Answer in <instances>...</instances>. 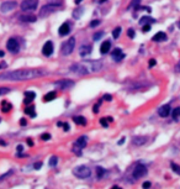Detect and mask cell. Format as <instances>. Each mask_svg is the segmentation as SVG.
<instances>
[{
	"mask_svg": "<svg viewBox=\"0 0 180 189\" xmlns=\"http://www.w3.org/2000/svg\"><path fill=\"white\" fill-rule=\"evenodd\" d=\"M11 92V89L8 87H0V95H4V94H8Z\"/></svg>",
	"mask_w": 180,
	"mask_h": 189,
	"instance_id": "e575fe53",
	"label": "cell"
},
{
	"mask_svg": "<svg viewBox=\"0 0 180 189\" xmlns=\"http://www.w3.org/2000/svg\"><path fill=\"white\" fill-rule=\"evenodd\" d=\"M17 1H15V0H9V1H4L1 5H0V11H1L3 14H8L12 10H15L17 8Z\"/></svg>",
	"mask_w": 180,
	"mask_h": 189,
	"instance_id": "30bf717a",
	"label": "cell"
},
{
	"mask_svg": "<svg viewBox=\"0 0 180 189\" xmlns=\"http://www.w3.org/2000/svg\"><path fill=\"white\" fill-rule=\"evenodd\" d=\"M69 32H71V24H69L68 21H67V22H63V24L59 26V29H58L59 36H62V37H63V36H67Z\"/></svg>",
	"mask_w": 180,
	"mask_h": 189,
	"instance_id": "e0dca14e",
	"label": "cell"
},
{
	"mask_svg": "<svg viewBox=\"0 0 180 189\" xmlns=\"http://www.w3.org/2000/svg\"><path fill=\"white\" fill-rule=\"evenodd\" d=\"M0 122H1V119H0Z\"/></svg>",
	"mask_w": 180,
	"mask_h": 189,
	"instance_id": "be15d7a7",
	"label": "cell"
},
{
	"mask_svg": "<svg viewBox=\"0 0 180 189\" xmlns=\"http://www.w3.org/2000/svg\"><path fill=\"white\" fill-rule=\"evenodd\" d=\"M91 51H93V46H91V45L85 43V45H81V46L79 47V54H80V57H86L88 54L91 53Z\"/></svg>",
	"mask_w": 180,
	"mask_h": 189,
	"instance_id": "2e32d148",
	"label": "cell"
},
{
	"mask_svg": "<svg viewBox=\"0 0 180 189\" xmlns=\"http://www.w3.org/2000/svg\"><path fill=\"white\" fill-rule=\"evenodd\" d=\"M170 167H171V169L174 171L176 174H179V176H180V166H178V164L174 163V162H171V163H170Z\"/></svg>",
	"mask_w": 180,
	"mask_h": 189,
	"instance_id": "836d02e7",
	"label": "cell"
},
{
	"mask_svg": "<svg viewBox=\"0 0 180 189\" xmlns=\"http://www.w3.org/2000/svg\"><path fill=\"white\" fill-rule=\"evenodd\" d=\"M156 66V59H149V67H154Z\"/></svg>",
	"mask_w": 180,
	"mask_h": 189,
	"instance_id": "bcb514c9",
	"label": "cell"
},
{
	"mask_svg": "<svg viewBox=\"0 0 180 189\" xmlns=\"http://www.w3.org/2000/svg\"><path fill=\"white\" fill-rule=\"evenodd\" d=\"M111 46H112V43L109 40L107 41H104L100 45V53L101 54H107L110 51H111Z\"/></svg>",
	"mask_w": 180,
	"mask_h": 189,
	"instance_id": "ac0fdd59",
	"label": "cell"
},
{
	"mask_svg": "<svg viewBox=\"0 0 180 189\" xmlns=\"http://www.w3.org/2000/svg\"><path fill=\"white\" fill-rule=\"evenodd\" d=\"M147 137L146 136H137V137H133L132 138V142L133 145H137V146H141V145H144L147 142Z\"/></svg>",
	"mask_w": 180,
	"mask_h": 189,
	"instance_id": "603a6c76",
	"label": "cell"
},
{
	"mask_svg": "<svg viewBox=\"0 0 180 189\" xmlns=\"http://www.w3.org/2000/svg\"><path fill=\"white\" fill-rule=\"evenodd\" d=\"M123 142H125V137H122V138L120 140V141H119V145H122Z\"/></svg>",
	"mask_w": 180,
	"mask_h": 189,
	"instance_id": "11a10c76",
	"label": "cell"
},
{
	"mask_svg": "<svg viewBox=\"0 0 180 189\" xmlns=\"http://www.w3.org/2000/svg\"><path fill=\"white\" fill-rule=\"evenodd\" d=\"M101 103V101H100ZM100 103L99 104H95L94 105V108H93V111H94V113L96 114V113H98V111H99V108H100Z\"/></svg>",
	"mask_w": 180,
	"mask_h": 189,
	"instance_id": "60d3db41",
	"label": "cell"
},
{
	"mask_svg": "<svg viewBox=\"0 0 180 189\" xmlns=\"http://www.w3.org/2000/svg\"><path fill=\"white\" fill-rule=\"evenodd\" d=\"M54 85H56L58 89H69L74 87V80H71V79H62V80H57L56 83H54Z\"/></svg>",
	"mask_w": 180,
	"mask_h": 189,
	"instance_id": "7c38bea8",
	"label": "cell"
},
{
	"mask_svg": "<svg viewBox=\"0 0 180 189\" xmlns=\"http://www.w3.org/2000/svg\"><path fill=\"white\" fill-rule=\"evenodd\" d=\"M156 22V19H153L152 16L149 15H144L140 19V25L141 26H144V25H152V24H154Z\"/></svg>",
	"mask_w": 180,
	"mask_h": 189,
	"instance_id": "d6986e66",
	"label": "cell"
},
{
	"mask_svg": "<svg viewBox=\"0 0 180 189\" xmlns=\"http://www.w3.org/2000/svg\"><path fill=\"white\" fill-rule=\"evenodd\" d=\"M73 174L77 178L85 179V178H89L91 176V171H90V168L86 166H78L73 169Z\"/></svg>",
	"mask_w": 180,
	"mask_h": 189,
	"instance_id": "277c9868",
	"label": "cell"
},
{
	"mask_svg": "<svg viewBox=\"0 0 180 189\" xmlns=\"http://www.w3.org/2000/svg\"><path fill=\"white\" fill-rule=\"evenodd\" d=\"M121 27L120 26H117V27H115L114 29V31H112V37L114 38H119L120 37V35H121Z\"/></svg>",
	"mask_w": 180,
	"mask_h": 189,
	"instance_id": "4dcf8cb0",
	"label": "cell"
},
{
	"mask_svg": "<svg viewBox=\"0 0 180 189\" xmlns=\"http://www.w3.org/2000/svg\"><path fill=\"white\" fill-rule=\"evenodd\" d=\"M25 114L29 115V116H31V117H36V111H35V106H33L32 104L29 105V108H26Z\"/></svg>",
	"mask_w": 180,
	"mask_h": 189,
	"instance_id": "484cf974",
	"label": "cell"
},
{
	"mask_svg": "<svg viewBox=\"0 0 180 189\" xmlns=\"http://www.w3.org/2000/svg\"><path fill=\"white\" fill-rule=\"evenodd\" d=\"M57 163H58V157H57V156H52V157L50 158V166H51V167H56Z\"/></svg>",
	"mask_w": 180,
	"mask_h": 189,
	"instance_id": "d6a6232c",
	"label": "cell"
},
{
	"mask_svg": "<svg viewBox=\"0 0 180 189\" xmlns=\"http://www.w3.org/2000/svg\"><path fill=\"white\" fill-rule=\"evenodd\" d=\"M83 12H84V9H83L81 6H79L78 9H75V10L73 11V17H74V19H80L81 15H83Z\"/></svg>",
	"mask_w": 180,
	"mask_h": 189,
	"instance_id": "83f0119b",
	"label": "cell"
},
{
	"mask_svg": "<svg viewBox=\"0 0 180 189\" xmlns=\"http://www.w3.org/2000/svg\"><path fill=\"white\" fill-rule=\"evenodd\" d=\"M47 74L43 69H36V68H31V69H16V71L8 72L0 75L1 80H12V82H17V80H31L35 78H40Z\"/></svg>",
	"mask_w": 180,
	"mask_h": 189,
	"instance_id": "6da1fadb",
	"label": "cell"
},
{
	"mask_svg": "<svg viewBox=\"0 0 180 189\" xmlns=\"http://www.w3.org/2000/svg\"><path fill=\"white\" fill-rule=\"evenodd\" d=\"M102 36H104V32H102V31H100V32H96V33L94 35L93 40H94V41H98V40H100Z\"/></svg>",
	"mask_w": 180,
	"mask_h": 189,
	"instance_id": "d590c367",
	"label": "cell"
},
{
	"mask_svg": "<svg viewBox=\"0 0 180 189\" xmlns=\"http://www.w3.org/2000/svg\"><path fill=\"white\" fill-rule=\"evenodd\" d=\"M127 35H128L130 38H133L135 37V30L133 29H128L127 30Z\"/></svg>",
	"mask_w": 180,
	"mask_h": 189,
	"instance_id": "f35d334b",
	"label": "cell"
},
{
	"mask_svg": "<svg viewBox=\"0 0 180 189\" xmlns=\"http://www.w3.org/2000/svg\"><path fill=\"white\" fill-rule=\"evenodd\" d=\"M50 138H51V135L48 132H45V134L41 135V140H43V141H48Z\"/></svg>",
	"mask_w": 180,
	"mask_h": 189,
	"instance_id": "74e56055",
	"label": "cell"
},
{
	"mask_svg": "<svg viewBox=\"0 0 180 189\" xmlns=\"http://www.w3.org/2000/svg\"><path fill=\"white\" fill-rule=\"evenodd\" d=\"M57 98V93L56 92H50L48 94H46L45 96H43V100L45 101H52V100H54Z\"/></svg>",
	"mask_w": 180,
	"mask_h": 189,
	"instance_id": "4316f807",
	"label": "cell"
},
{
	"mask_svg": "<svg viewBox=\"0 0 180 189\" xmlns=\"http://www.w3.org/2000/svg\"><path fill=\"white\" fill-rule=\"evenodd\" d=\"M71 72L77 74V75H86L89 74L86 67L84 66V63L83 62H79V63H73L71 66Z\"/></svg>",
	"mask_w": 180,
	"mask_h": 189,
	"instance_id": "ba28073f",
	"label": "cell"
},
{
	"mask_svg": "<svg viewBox=\"0 0 180 189\" xmlns=\"http://www.w3.org/2000/svg\"><path fill=\"white\" fill-rule=\"evenodd\" d=\"M63 129H64V131H68V130H69V125H68V122H64V124H63Z\"/></svg>",
	"mask_w": 180,
	"mask_h": 189,
	"instance_id": "681fc988",
	"label": "cell"
},
{
	"mask_svg": "<svg viewBox=\"0 0 180 189\" xmlns=\"http://www.w3.org/2000/svg\"><path fill=\"white\" fill-rule=\"evenodd\" d=\"M150 30V25H144V26H142V31L143 32H147V31H149Z\"/></svg>",
	"mask_w": 180,
	"mask_h": 189,
	"instance_id": "b9f144b4",
	"label": "cell"
},
{
	"mask_svg": "<svg viewBox=\"0 0 180 189\" xmlns=\"http://www.w3.org/2000/svg\"><path fill=\"white\" fill-rule=\"evenodd\" d=\"M11 174H12V171H9L8 173H5V174H4V176H1V177H0V182H1L3 179H5L6 177H9V176H11Z\"/></svg>",
	"mask_w": 180,
	"mask_h": 189,
	"instance_id": "ab89813d",
	"label": "cell"
},
{
	"mask_svg": "<svg viewBox=\"0 0 180 189\" xmlns=\"http://www.w3.org/2000/svg\"><path fill=\"white\" fill-rule=\"evenodd\" d=\"M35 98H36V94H35L33 92H25V100H24V103L26 105H30Z\"/></svg>",
	"mask_w": 180,
	"mask_h": 189,
	"instance_id": "7402d4cb",
	"label": "cell"
},
{
	"mask_svg": "<svg viewBox=\"0 0 180 189\" xmlns=\"http://www.w3.org/2000/svg\"><path fill=\"white\" fill-rule=\"evenodd\" d=\"M53 51H54V46L52 43V41L45 42V45L42 47V54L45 56V57H50V56H52Z\"/></svg>",
	"mask_w": 180,
	"mask_h": 189,
	"instance_id": "4fadbf2b",
	"label": "cell"
},
{
	"mask_svg": "<svg viewBox=\"0 0 180 189\" xmlns=\"http://www.w3.org/2000/svg\"><path fill=\"white\" fill-rule=\"evenodd\" d=\"M26 142H27V145L31 146V147L33 146V142H32V140H31V138H27V141H26Z\"/></svg>",
	"mask_w": 180,
	"mask_h": 189,
	"instance_id": "f907efd6",
	"label": "cell"
},
{
	"mask_svg": "<svg viewBox=\"0 0 180 189\" xmlns=\"http://www.w3.org/2000/svg\"><path fill=\"white\" fill-rule=\"evenodd\" d=\"M20 125H21V126H26V125H27V121L25 120V119H21V120H20Z\"/></svg>",
	"mask_w": 180,
	"mask_h": 189,
	"instance_id": "c3c4849f",
	"label": "cell"
},
{
	"mask_svg": "<svg viewBox=\"0 0 180 189\" xmlns=\"http://www.w3.org/2000/svg\"><path fill=\"white\" fill-rule=\"evenodd\" d=\"M107 121H112V119L111 117H101L100 119V124H101V126H104V127H107V125H109V122Z\"/></svg>",
	"mask_w": 180,
	"mask_h": 189,
	"instance_id": "1f68e13d",
	"label": "cell"
},
{
	"mask_svg": "<svg viewBox=\"0 0 180 189\" xmlns=\"http://www.w3.org/2000/svg\"><path fill=\"white\" fill-rule=\"evenodd\" d=\"M33 167H35V169H40V168L42 167V163H41V162H38V163H36V164H35Z\"/></svg>",
	"mask_w": 180,
	"mask_h": 189,
	"instance_id": "7dc6e473",
	"label": "cell"
},
{
	"mask_svg": "<svg viewBox=\"0 0 180 189\" xmlns=\"http://www.w3.org/2000/svg\"><path fill=\"white\" fill-rule=\"evenodd\" d=\"M110 189H122L121 187H119V185H114V187H111Z\"/></svg>",
	"mask_w": 180,
	"mask_h": 189,
	"instance_id": "db71d44e",
	"label": "cell"
},
{
	"mask_svg": "<svg viewBox=\"0 0 180 189\" xmlns=\"http://www.w3.org/2000/svg\"><path fill=\"white\" fill-rule=\"evenodd\" d=\"M170 114H171V108H170L169 104L162 105V106L158 109V115L161 117H168Z\"/></svg>",
	"mask_w": 180,
	"mask_h": 189,
	"instance_id": "5bb4252c",
	"label": "cell"
},
{
	"mask_svg": "<svg viewBox=\"0 0 180 189\" xmlns=\"http://www.w3.org/2000/svg\"><path fill=\"white\" fill-rule=\"evenodd\" d=\"M11 109H12V105L9 101H6V100L1 101V111H3V113H9Z\"/></svg>",
	"mask_w": 180,
	"mask_h": 189,
	"instance_id": "d4e9b609",
	"label": "cell"
},
{
	"mask_svg": "<svg viewBox=\"0 0 180 189\" xmlns=\"http://www.w3.org/2000/svg\"><path fill=\"white\" fill-rule=\"evenodd\" d=\"M175 72H176V73H180V61L176 63V66H175Z\"/></svg>",
	"mask_w": 180,
	"mask_h": 189,
	"instance_id": "f6af8a7d",
	"label": "cell"
},
{
	"mask_svg": "<svg viewBox=\"0 0 180 189\" xmlns=\"http://www.w3.org/2000/svg\"><path fill=\"white\" fill-rule=\"evenodd\" d=\"M105 1H106V0H98V3H99V4H104Z\"/></svg>",
	"mask_w": 180,
	"mask_h": 189,
	"instance_id": "6f0895ef",
	"label": "cell"
},
{
	"mask_svg": "<svg viewBox=\"0 0 180 189\" xmlns=\"http://www.w3.org/2000/svg\"><path fill=\"white\" fill-rule=\"evenodd\" d=\"M88 145V137L86 136H80L74 141L73 145V152L75 153L77 156H81V150Z\"/></svg>",
	"mask_w": 180,
	"mask_h": 189,
	"instance_id": "3957f363",
	"label": "cell"
},
{
	"mask_svg": "<svg viewBox=\"0 0 180 189\" xmlns=\"http://www.w3.org/2000/svg\"><path fill=\"white\" fill-rule=\"evenodd\" d=\"M6 48H8V51L11 52V53H17L20 51V43L19 41L15 38V37H11L6 42Z\"/></svg>",
	"mask_w": 180,
	"mask_h": 189,
	"instance_id": "8fae6325",
	"label": "cell"
},
{
	"mask_svg": "<svg viewBox=\"0 0 180 189\" xmlns=\"http://www.w3.org/2000/svg\"><path fill=\"white\" fill-rule=\"evenodd\" d=\"M16 151H17L19 153H20V152H22V146H21V145H19V146L16 147Z\"/></svg>",
	"mask_w": 180,
	"mask_h": 189,
	"instance_id": "816d5d0a",
	"label": "cell"
},
{
	"mask_svg": "<svg viewBox=\"0 0 180 189\" xmlns=\"http://www.w3.org/2000/svg\"><path fill=\"white\" fill-rule=\"evenodd\" d=\"M74 47H75V38L74 37H71L68 41H64L62 43V47H60V53L63 56H69L73 51H74Z\"/></svg>",
	"mask_w": 180,
	"mask_h": 189,
	"instance_id": "5b68a950",
	"label": "cell"
},
{
	"mask_svg": "<svg viewBox=\"0 0 180 189\" xmlns=\"http://www.w3.org/2000/svg\"><path fill=\"white\" fill-rule=\"evenodd\" d=\"M38 6V0H22V3L20 4V9L22 11L30 12L36 10Z\"/></svg>",
	"mask_w": 180,
	"mask_h": 189,
	"instance_id": "8992f818",
	"label": "cell"
},
{
	"mask_svg": "<svg viewBox=\"0 0 180 189\" xmlns=\"http://www.w3.org/2000/svg\"><path fill=\"white\" fill-rule=\"evenodd\" d=\"M73 121L75 122V124H77V125H80V126H85L86 125V119L84 117V116H74L73 117Z\"/></svg>",
	"mask_w": 180,
	"mask_h": 189,
	"instance_id": "cb8c5ba5",
	"label": "cell"
},
{
	"mask_svg": "<svg viewBox=\"0 0 180 189\" xmlns=\"http://www.w3.org/2000/svg\"><path fill=\"white\" fill-rule=\"evenodd\" d=\"M178 27H179V29H180V21H179V24H178Z\"/></svg>",
	"mask_w": 180,
	"mask_h": 189,
	"instance_id": "6125c7cd",
	"label": "cell"
},
{
	"mask_svg": "<svg viewBox=\"0 0 180 189\" xmlns=\"http://www.w3.org/2000/svg\"><path fill=\"white\" fill-rule=\"evenodd\" d=\"M4 54H5L4 51H0V57H4Z\"/></svg>",
	"mask_w": 180,
	"mask_h": 189,
	"instance_id": "91938a15",
	"label": "cell"
},
{
	"mask_svg": "<svg viewBox=\"0 0 180 189\" xmlns=\"http://www.w3.org/2000/svg\"><path fill=\"white\" fill-rule=\"evenodd\" d=\"M171 117H173V120H174V121L179 120V117H180V106L175 108L174 110H171Z\"/></svg>",
	"mask_w": 180,
	"mask_h": 189,
	"instance_id": "f1b7e54d",
	"label": "cell"
},
{
	"mask_svg": "<svg viewBox=\"0 0 180 189\" xmlns=\"http://www.w3.org/2000/svg\"><path fill=\"white\" fill-rule=\"evenodd\" d=\"M168 40V36H167V33L165 32H158L156 33L153 37H152V41H154V42H164V41H167Z\"/></svg>",
	"mask_w": 180,
	"mask_h": 189,
	"instance_id": "ffe728a7",
	"label": "cell"
},
{
	"mask_svg": "<svg viewBox=\"0 0 180 189\" xmlns=\"http://www.w3.org/2000/svg\"><path fill=\"white\" fill-rule=\"evenodd\" d=\"M20 20L22 22H35L37 20V17L33 15V14H24V15L20 16Z\"/></svg>",
	"mask_w": 180,
	"mask_h": 189,
	"instance_id": "44dd1931",
	"label": "cell"
},
{
	"mask_svg": "<svg viewBox=\"0 0 180 189\" xmlns=\"http://www.w3.org/2000/svg\"><path fill=\"white\" fill-rule=\"evenodd\" d=\"M100 25V20H93L91 22H90V27H91V29H94V27H96V26H99Z\"/></svg>",
	"mask_w": 180,
	"mask_h": 189,
	"instance_id": "8d00e7d4",
	"label": "cell"
},
{
	"mask_svg": "<svg viewBox=\"0 0 180 189\" xmlns=\"http://www.w3.org/2000/svg\"><path fill=\"white\" fill-rule=\"evenodd\" d=\"M62 8V4H58V3H47L46 5H43L42 8L40 10V17H46L48 15H52L56 11H58L59 9Z\"/></svg>",
	"mask_w": 180,
	"mask_h": 189,
	"instance_id": "7a4b0ae2",
	"label": "cell"
},
{
	"mask_svg": "<svg viewBox=\"0 0 180 189\" xmlns=\"http://www.w3.org/2000/svg\"><path fill=\"white\" fill-rule=\"evenodd\" d=\"M104 100H109V101H111V100H112V96L110 95V94H106V95H104Z\"/></svg>",
	"mask_w": 180,
	"mask_h": 189,
	"instance_id": "7bdbcfd3",
	"label": "cell"
},
{
	"mask_svg": "<svg viewBox=\"0 0 180 189\" xmlns=\"http://www.w3.org/2000/svg\"><path fill=\"white\" fill-rule=\"evenodd\" d=\"M147 174V168L144 164L142 163H137L133 168V172H132V177H133V180L136 179H140L142 177H144Z\"/></svg>",
	"mask_w": 180,
	"mask_h": 189,
	"instance_id": "9c48e42d",
	"label": "cell"
},
{
	"mask_svg": "<svg viewBox=\"0 0 180 189\" xmlns=\"http://www.w3.org/2000/svg\"><path fill=\"white\" fill-rule=\"evenodd\" d=\"M6 67V64H5V62H3V64H0V69L1 68H5Z\"/></svg>",
	"mask_w": 180,
	"mask_h": 189,
	"instance_id": "9f6ffc18",
	"label": "cell"
},
{
	"mask_svg": "<svg viewBox=\"0 0 180 189\" xmlns=\"http://www.w3.org/2000/svg\"><path fill=\"white\" fill-rule=\"evenodd\" d=\"M111 57L115 62H120L125 58V53L121 48H114L112 50V53H111Z\"/></svg>",
	"mask_w": 180,
	"mask_h": 189,
	"instance_id": "9a60e30c",
	"label": "cell"
},
{
	"mask_svg": "<svg viewBox=\"0 0 180 189\" xmlns=\"http://www.w3.org/2000/svg\"><path fill=\"white\" fill-rule=\"evenodd\" d=\"M63 124H64V121H58V122H57V126H58V127H62V126H63Z\"/></svg>",
	"mask_w": 180,
	"mask_h": 189,
	"instance_id": "f5cc1de1",
	"label": "cell"
},
{
	"mask_svg": "<svg viewBox=\"0 0 180 189\" xmlns=\"http://www.w3.org/2000/svg\"><path fill=\"white\" fill-rule=\"evenodd\" d=\"M81 1H83V0H75V4H77V5H78V4H80Z\"/></svg>",
	"mask_w": 180,
	"mask_h": 189,
	"instance_id": "680465c9",
	"label": "cell"
},
{
	"mask_svg": "<svg viewBox=\"0 0 180 189\" xmlns=\"http://www.w3.org/2000/svg\"><path fill=\"white\" fill-rule=\"evenodd\" d=\"M0 145H3V146H5V145H6V143H5V142H4V141H0Z\"/></svg>",
	"mask_w": 180,
	"mask_h": 189,
	"instance_id": "94428289",
	"label": "cell"
},
{
	"mask_svg": "<svg viewBox=\"0 0 180 189\" xmlns=\"http://www.w3.org/2000/svg\"><path fill=\"white\" fill-rule=\"evenodd\" d=\"M106 174V169L102 167H96V177L98 178H102Z\"/></svg>",
	"mask_w": 180,
	"mask_h": 189,
	"instance_id": "f546056e",
	"label": "cell"
},
{
	"mask_svg": "<svg viewBox=\"0 0 180 189\" xmlns=\"http://www.w3.org/2000/svg\"><path fill=\"white\" fill-rule=\"evenodd\" d=\"M142 187H143V189H148L150 187V182H144Z\"/></svg>",
	"mask_w": 180,
	"mask_h": 189,
	"instance_id": "ee69618b",
	"label": "cell"
},
{
	"mask_svg": "<svg viewBox=\"0 0 180 189\" xmlns=\"http://www.w3.org/2000/svg\"><path fill=\"white\" fill-rule=\"evenodd\" d=\"M84 66L86 67L89 74L90 73H95V72H99L100 69L102 68V63L100 61H84Z\"/></svg>",
	"mask_w": 180,
	"mask_h": 189,
	"instance_id": "52a82bcc",
	"label": "cell"
}]
</instances>
